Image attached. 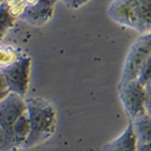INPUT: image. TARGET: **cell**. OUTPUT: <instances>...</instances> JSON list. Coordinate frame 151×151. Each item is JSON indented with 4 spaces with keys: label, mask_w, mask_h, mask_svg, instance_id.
Returning a JSON list of instances; mask_svg holds the SVG:
<instances>
[{
    "label": "cell",
    "mask_w": 151,
    "mask_h": 151,
    "mask_svg": "<svg viewBox=\"0 0 151 151\" xmlns=\"http://www.w3.org/2000/svg\"><path fill=\"white\" fill-rule=\"evenodd\" d=\"M137 142L151 143V116L143 114L131 121Z\"/></svg>",
    "instance_id": "30bf717a"
},
{
    "label": "cell",
    "mask_w": 151,
    "mask_h": 151,
    "mask_svg": "<svg viewBox=\"0 0 151 151\" xmlns=\"http://www.w3.org/2000/svg\"><path fill=\"white\" fill-rule=\"evenodd\" d=\"M140 10L141 32L143 35L151 32V0H138Z\"/></svg>",
    "instance_id": "8fae6325"
},
{
    "label": "cell",
    "mask_w": 151,
    "mask_h": 151,
    "mask_svg": "<svg viewBox=\"0 0 151 151\" xmlns=\"http://www.w3.org/2000/svg\"><path fill=\"white\" fill-rule=\"evenodd\" d=\"M15 17L10 13V11L7 9V7L4 5L3 2L0 5V22L7 26L8 28H10L12 25L14 24L15 21Z\"/></svg>",
    "instance_id": "9a60e30c"
},
{
    "label": "cell",
    "mask_w": 151,
    "mask_h": 151,
    "mask_svg": "<svg viewBox=\"0 0 151 151\" xmlns=\"http://www.w3.org/2000/svg\"><path fill=\"white\" fill-rule=\"evenodd\" d=\"M151 55V42L143 36H140L131 45L123 65L122 74L119 85L137 80L146 60Z\"/></svg>",
    "instance_id": "7a4b0ae2"
},
{
    "label": "cell",
    "mask_w": 151,
    "mask_h": 151,
    "mask_svg": "<svg viewBox=\"0 0 151 151\" xmlns=\"http://www.w3.org/2000/svg\"><path fill=\"white\" fill-rule=\"evenodd\" d=\"M136 151H151V143L137 142Z\"/></svg>",
    "instance_id": "ac0fdd59"
},
{
    "label": "cell",
    "mask_w": 151,
    "mask_h": 151,
    "mask_svg": "<svg viewBox=\"0 0 151 151\" xmlns=\"http://www.w3.org/2000/svg\"><path fill=\"white\" fill-rule=\"evenodd\" d=\"M26 102L30 133L23 148H30L40 144L50 137L55 132L57 113L53 106L40 98H28Z\"/></svg>",
    "instance_id": "6da1fadb"
},
{
    "label": "cell",
    "mask_w": 151,
    "mask_h": 151,
    "mask_svg": "<svg viewBox=\"0 0 151 151\" xmlns=\"http://www.w3.org/2000/svg\"><path fill=\"white\" fill-rule=\"evenodd\" d=\"M25 112V99L9 92L5 98L0 101V127L5 132H8Z\"/></svg>",
    "instance_id": "8992f818"
},
{
    "label": "cell",
    "mask_w": 151,
    "mask_h": 151,
    "mask_svg": "<svg viewBox=\"0 0 151 151\" xmlns=\"http://www.w3.org/2000/svg\"><path fill=\"white\" fill-rule=\"evenodd\" d=\"M21 53L11 45H0V70L11 65L20 57Z\"/></svg>",
    "instance_id": "7c38bea8"
},
{
    "label": "cell",
    "mask_w": 151,
    "mask_h": 151,
    "mask_svg": "<svg viewBox=\"0 0 151 151\" xmlns=\"http://www.w3.org/2000/svg\"><path fill=\"white\" fill-rule=\"evenodd\" d=\"M55 4V0H38L33 5L26 6L20 17L33 25H42L52 17Z\"/></svg>",
    "instance_id": "ba28073f"
},
{
    "label": "cell",
    "mask_w": 151,
    "mask_h": 151,
    "mask_svg": "<svg viewBox=\"0 0 151 151\" xmlns=\"http://www.w3.org/2000/svg\"><path fill=\"white\" fill-rule=\"evenodd\" d=\"M62 1L70 8L78 9L84 5V4H86L87 2H89L90 0H62Z\"/></svg>",
    "instance_id": "2e32d148"
},
{
    "label": "cell",
    "mask_w": 151,
    "mask_h": 151,
    "mask_svg": "<svg viewBox=\"0 0 151 151\" xmlns=\"http://www.w3.org/2000/svg\"><path fill=\"white\" fill-rule=\"evenodd\" d=\"M4 142H5V131L0 127V151H2V148L4 146Z\"/></svg>",
    "instance_id": "ffe728a7"
},
{
    "label": "cell",
    "mask_w": 151,
    "mask_h": 151,
    "mask_svg": "<svg viewBox=\"0 0 151 151\" xmlns=\"http://www.w3.org/2000/svg\"><path fill=\"white\" fill-rule=\"evenodd\" d=\"M2 2H3V0H0V5L2 4Z\"/></svg>",
    "instance_id": "d4e9b609"
},
{
    "label": "cell",
    "mask_w": 151,
    "mask_h": 151,
    "mask_svg": "<svg viewBox=\"0 0 151 151\" xmlns=\"http://www.w3.org/2000/svg\"><path fill=\"white\" fill-rule=\"evenodd\" d=\"M8 94H9L8 91H7V92H1V93H0V101H1V100H3Z\"/></svg>",
    "instance_id": "7402d4cb"
},
{
    "label": "cell",
    "mask_w": 151,
    "mask_h": 151,
    "mask_svg": "<svg viewBox=\"0 0 151 151\" xmlns=\"http://www.w3.org/2000/svg\"><path fill=\"white\" fill-rule=\"evenodd\" d=\"M108 15L116 23L141 32L138 0H113L108 8Z\"/></svg>",
    "instance_id": "5b68a950"
},
{
    "label": "cell",
    "mask_w": 151,
    "mask_h": 151,
    "mask_svg": "<svg viewBox=\"0 0 151 151\" xmlns=\"http://www.w3.org/2000/svg\"><path fill=\"white\" fill-rule=\"evenodd\" d=\"M146 89H147V99H146L145 103V113L151 116V90L148 89L147 87Z\"/></svg>",
    "instance_id": "e0dca14e"
},
{
    "label": "cell",
    "mask_w": 151,
    "mask_h": 151,
    "mask_svg": "<svg viewBox=\"0 0 151 151\" xmlns=\"http://www.w3.org/2000/svg\"><path fill=\"white\" fill-rule=\"evenodd\" d=\"M137 138L133 130L132 123H129L124 131L113 140L105 143L102 151H136Z\"/></svg>",
    "instance_id": "9c48e42d"
},
{
    "label": "cell",
    "mask_w": 151,
    "mask_h": 151,
    "mask_svg": "<svg viewBox=\"0 0 151 151\" xmlns=\"http://www.w3.org/2000/svg\"><path fill=\"white\" fill-rule=\"evenodd\" d=\"M146 87H147L148 89H150V90H151V81H150V83H149V84H148V85H147V86H146Z\"/></svg>",
    "instance_id": "cb8c5ba5"
},
{
    "label": "cell",
    "mask_w": 151,
    "mask_h": 151,
    "mask_svg": "<svg viewBox=\"0 0 151 151\" xmlns=\"http://www.w3.org/2000/svg\"><path fill=\"white\" fill-rule=\"evenodd\" d=\"M30 133V124L27 113H24L8 132H5V142L2 151L23 148Z\"/></svg>",
    "instance_id": "52a82bcc"
},
{
    "label": "cell",
    "mask_w": 151,
    "mask_h": 151,
    "mask_svg": "<svg viewBox=\"0 0 151 151\" xmlns=\"http://www.w3.org/2000/svg\"><path fill=\"white\" fill-rule=\"evenodd\" d=\"M119 98L124 111L132 121L145 114L147 89L138 80L119 85Z\"/></svg>",
    "instance_id": "3957f363"
},
{
    "label": "cell",
    "mask_w": 151,
    "mask_h": 151,
    "mask_svg": "<svg viewBox=\"0 0 151 151\" xmlns=\"http://www.w3.org/2000/svg\"><path fill=\"white\" fill-rule=\"evenodd\" d=\"M142 36H143L144 38H146V40H147L148 41H150V42H151V32L146 33V35H143Z\"/></svg>",
    "instance_id": "603a6c76"
},
{
    "label": "cell",
    "mask_w": 151,
    "mask_h": 151,
    "mask_svg": "<svg viewBox=\"0 0 151 151\" xmlns=\"http://www.w3.org/2000/svg\"><path fill=\"white\" fill-rule=\"evenodd\" d=\"M30 67L31 58L21 55L14 63L0 70L10 93L17 94L21 97L25 96L29 85Z\"/></svg>",
    "instance_id": "277c9868"
},
{
    "label": "cell",
    "mask_w": 151,
    "mask_h": 151,
    "mask_svg": "<svg viewBox=\"0 0 151 151\" xmlns=\"http://www.w3.org/2000/svg\"><path fill=\"white\" fill-rule=\"evenodd\" d=\"M7 30H8V27L4 25V24H2L1 22H0V41L3 40V37L5 36Z\"/></svg>",
    "instance_id": "44dd1931"
},
{
    "label": "cell",
    "mask_w": 151,
    "mask_h": 151,
    "mask_svg": "<svg viewBox=\"0 0 151 151\" xmlns=\"http://www.w3.org/2000/svg\"><path fill=\"white\" fill-rule=\"evenodd\" d=\"M7 91H8V89H7L5 80H4L3 76L0 73V93H1V92H7Z\"/></svg>",
    "instance_id": "d6986e66"
},
{
    "label": "cell",
    "mask_w": 151,
    "mask_h": 151,
    "mask_svg": "<svg viewBox=\"0 0 151 151\" xmlns=\"http://www.w3.org/2000/svg\"><path fill=\"white\" fill-rule=\"evenodd\" d=\"M3 4L15 18L20 17L25 9L24 0H3Z\"/></svg>",
    "instance_id": "4fadbf2b"
},
{
    "label": "cell",
    "mask_w": 151,
    "mask_h": 151,
    "mask_svg": "<svg viewBox=\"0 0 151 151\" xmlns=\"http://www.w3.org/2000/svg\"><path fill=\"white\" fill-rule=\"evenodd\" d=\"M137 80L142 85H144L145 87L150 83L151 81V55H149V58H147V60H146L144 67L141 70L140 75Z\"/></svg>",
    "instance_id": "5bb4252c"
}]
</instances>
